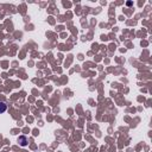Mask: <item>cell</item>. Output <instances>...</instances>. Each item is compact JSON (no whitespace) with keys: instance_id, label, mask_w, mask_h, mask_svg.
Wrapping results in <instances>:
<instances>
[{"instance_id":"6da1fadb","label":"cell","mask_w":152,"mask_h":152,"mask_svg":"<svg viewBox=\"0 0 152 152\" xmlns=\"http://www.w3.org/2000/svg\"><path fill=\"white\" fill-rule=\"evenodd\" d=\"M18 143L20 144L21 146H26L29 141H27V138H26V137H24V135H20V137L18 138Z\"/></svg>"},{"instance_id":"7a4b0ae2","label":"cell","mask_w":152,"mask_h":152,"mask_svg":"<svg viewBox=\"0 0 152 152\" xmlns=\"http://www.w3.org/2000/svg\"><path fill=\"white\" fill-rule=\"evenodd\" d=\"M6 109H7V105H6L5 102L0 101V114L4 113V112H6Z\"/></svg>"}]
</instances>
